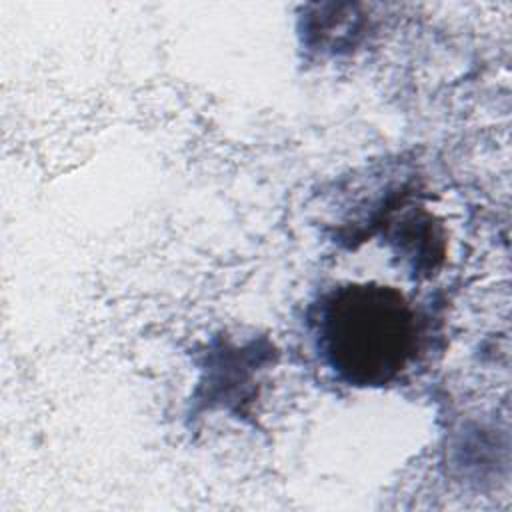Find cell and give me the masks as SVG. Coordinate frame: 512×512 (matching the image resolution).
I'll return each mask as SVG.
<instances>
[{
  "label": "cell",
  "instance_id": "1",
  "mask_svg": "<svg viewBox=\"0 0 512 512\" xmlns=\"http://www.w3.org/2000/svg\"><path fill=\"white\" fill-rule=\"evenodd\" d=\"M318 344L334 374L352 386H384L416 352V316L408 300L382 284H346L318 312Z\"/></svg>",
  "mask_w": 512,
  "mask_h": 512
}]
</instances>
